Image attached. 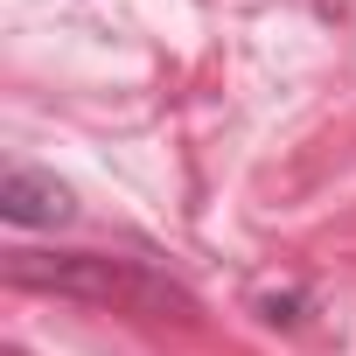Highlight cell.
I'll return each mask as SVG.
<instances>
[{
  "label": "cell",
  "mask_w": 356,
  "mask_h": 356,
  "mask_svg": "<svg viewBox=\"0 0 356 356\" xmlns=\"http://www.w3.org/2000/svg\"><path fill=\"white\" fill-rule=\"evenodd\" d=\"M8 280L35 293H63L84 307L140 314V321H196V293L154 273L147 259H112V252H8Z\"/></svg>",
  "instance_id": "obj_1"
},
{
  "label": "cell",
  "mask_w": 356,
  "mask_h": 356,
  "mask_svg": "<svg viewBox=\"0 0 356 356\" xmlns=\"http://www.w3.org/2000/svg\"><path fill=\"white\" fill-rule=\"evenodd\" d=\"M0 217L22 224V231H42V224H63L70 217V189L56 175H35V168H8L0 175Z\"/></svg>",
  "instance_id": "obj_2"
}]
</instances>
